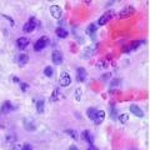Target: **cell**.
I'll return each instance as SVG.
<instances>
[{
	"instance_id": "277c9868",
	"label": "cell",
	"mask_w": 150,
	"mask_h": 150,
	"mask_svg": "<svg viewBox=\"0 0 150 150\" xmlns=\"http://www.w3.org/2000/svg\"><path fill=\"white\" fill-rule=\"evenodd\" d=\"M112 16H114V11H112V10L104 13V14H103V15L100 16V19H99V20H98V25H100V26L105 25L106 23H109V21L111 20V19H112Z\"/></svg>"
},
{
	"instance_id": "2e32d148",
	"label": "cell",
	"mask_w": 150,
	"mask_h": 150,
	"mask_svg": "<svg viewBox=\"0 0 150 150\" xmlns=\"http://www.w3.org/2000/svg\"><path fill=\"white\" fill-rule=\"evenodd\" d=\"M18 62L20 65H25L28 62H29V56H28V54H20L18 58Z\"/></svg>"
},
{
	"instance_id": "e0dca14e",
	"label": "cell",
	"mask_w": 150,
	"mask_h": 150,
	"mask_svg": "<svg viewBox=\"0 0 150 150\" xmlns=\"http://www.w3.org/2000/svg\"><path fill=\"white\" fill-rule=\"evenodd\" d=\"M36 111L39 114H43L44 112V99H39L36 101Z\"/></svg>"
},
{
	"instance_id": "4fadbf2b",
	"label": "cell",
	"mask_w": 150,
	"mask_h": 150,
	"mask_svg": "<svg viewBox=\"0 0 150 150\" xmlns=\"http://www.w3.org/2000/svg\"><path fill=\"white\" fill-rule=\"evenodd\" d=\"M16 45H18V48H20V49H25L26 46L29 45V39H28V38H19L16 40Z\"/></svg>"
},
{
	"instance_id": "603a6c76",
	"label": "cell",
	"mask_w": 150,
	"mask_h": 150,
	"mask_svg": "<svg viewBox=\"0 0 150 150\" xmlns=\"http://www.w3.org/2000/svg\"><path fill=\"white\" fill-rule=\"evenodd\" d=\"M96 109H94V108H89L88 109V111H86V114H88V118L89 119H94V116H95V114H96Z\"/></svg>"
},
{
	"instance_id": "ac0fdd59",
	"label": "cell",
	"mask_w": 150,
	"mask_h": 150,
	"mask_svg": "<svg viewBox=\"0 0 150 150\" xmlns=\"http://www.w3.org/2000/svg\"><path fill=\"white\" fill-rule=\"evenodd\" d=\"M95 33H96V25L95 24H90L86 28V34L88 35L94 36V35H95Z\"/></svg>"
},
{
	"instance_id": "9c48e42d",
	"label": "cell",
	"mask_w": 150,
	"mask_h": 150,
	"mask_svg": "<svg viewBox=\"0 0 150 150\" xmlns=\"http://www.w3.org/2000/svg\"><path fill=\"white\" fill-rule=\"evenodd\" d=\"M50 14L55 19H60L62 15H63V10H62V8H60L59 5H51L50 6Z\"/></svg>"
},
{
	"instance_id": "6da1fadb",
	"label": "cell",
	"mask_w": 150,
	"mask_h": 150,
	"mask_svg": "<svg viewBox=\"0 0 150 150\" xmlns=\"http://www.w3.org/2000/svg\"><path fill=\"white\" fill-rule=\"evenodd\" d=\"M49 43H50L49 38H46V36H41L40 39L35 43V45H34V50H35V51H40V50H43L44 48H46V46L49 45Z\"/></svg>"
},
{
	"instance_id": "d4e9b609",
	"label": "cell",
	"mask_w": 150,
	"mask_h": 150,
	"mask_svg": "<svg viewBox=\"0 0 150 150\" xmlns=\"http://www.w3.org/2000/svg\"><path fill=\"white\" fill-rule=\"evenodd\" d=\"M119 120H120V123L125 124L126 121L129 120V115H128V114H120V115H119Z\"/></svg>"
},
{
	"instance_id": "8992f818",
	"label": "cell",
	"mask_w": 150,
	"mask_h": 150,
	"mask_svg": "<svg viewBox=\"0 0 150 150\" xmlns=\"http://www.w3.org/2000/svg\"><path fill=\"white\" fill-rule=\"evenodd\" d=\"M51 60L55 65H60L63 63V54L60 50H54L53 54H51Z\"/></svg>"
},
{
	"instance_id": "3957f363",
	"label": "cell",
	"mask_w": 150,
	"mask_h": 150,
	"mask_svg": "<svg viewBox=\"0 0 150 150\" xmlns=\"http://www.w3.org/2000/svg\"><path fill=\"white\" fill-rule=\"evenodd\" d=\"M134 13H135V9H134L133 6H131V5H126V6H124V8L120 10L119 18H120V19H126V18H129V16L133 15Z\"/></svg>"
},
{
	"instance_id": "30bf717a",
	"label": "cell",
	"mask_w": 150,
	"mask_h": 150,
	"mask_svg": "<svg viewBox=\"0 0 150 150\" xmlns=\"http://www.w3.org/2000/svg\"><path fill=\"white\" fill-rule=\"evenodd\" d=\"M144 43V41H142V40H137V41H133V43H130L129 45H126V46H124V51L125 53H129V51H133V50H135V49H138L140 45H142Z\"/></svg>"
},
{
	"instance_id": "ba28073f",
	"label": "cell",
	"mask_w": 150,
	"mask_h": 150,
	"mask_svg": "<svg viewBox=\"0 0 150 150\" xmlns=\"http://www.w3.org/2000/svg\"><path fill=\"white\" fill-rule=\"evenodd\" d=\"M104 119H105V111L104 110H98L95 116H94L93 121L95 123V125H100L103 121H104Z\"/></svg>"
},
{
	"instance_id": "7402d4cb",
	"label": "cell",
	"mask_w": 150,
	"mask_h": 150,
	"mask_svg": "<svg viewBox=\"0 0 150 150\" xmlns=\"http://www.w3.org/2000/svg\"><path fill=\"white\" fill-rule=\"evenodd\" d=\"M53 74H54V69L51 68V67H46L44 69V75H45V76L51 78V76H53Z\"/></svg>"
},
{
	"instance_id": "8fae6325",
	"label": "cell",
	"mask_w": 150,
	"mask_h": 150,
	"mask_svg": "<svg viewBox=\"0 0 150 150\" xmlns=\"http://www.w3.org/2000/svg\"><path fill=\"white\" fill-rule=\"evenodd\" d=\"M81 138L85 140L89 145H94V137H93V134L89 130H84L83 131V133H81Z\"/></svg>"
},
{
	"instance_id": "f1b7e54d",
	"label": "cell",
	"mask_w": 150,
	"mask_h": 150,
	"mask_svg": "<svg viewBox=\"0 0 150 150\" xmlns=\"http://www.w3.org/2000/svg\"><path fill=\"white\" fill-rule=\"evenodd\" d=\"M86 150H99V149H98L96 146H94V145H89V148Z\"/></svg>"
},
{
	"instance_id": "7c38bea8",
	"label": "cell",
	"mask_w": 150,
	"mask_h": 150,
	"mask_svg": "<svg viewBox=\"0 0 150 150\" xmlns=\"http://www.w3.org/2000/svg\"><path fill=\"white\" fill-rule=\"evenodd\" d=\"M130 112L133 115H135V116H138V118H143L144 116V111L140 109V106H138V105H130Z\"/></svg>"
},
{
	"instance_id": "484cf974",
	"label": "cell",
	"mask_w": 150,
	"mask_h": 150,
	"mask_svg": "<svg viewBox=\"0 0 150 150\" xmlns=\"http://www.w3.org/2000/svg\"><path fill=\"white\" fill-rule=\"evenodd\" d=\"M81 94H83V91H81V89H80V88H78L76 90H75V99H76L78 101L81 99Z\"/></svg>"
},
{
	"instance_id": "9a60e30c",
	"label": "cell",
	"mask_w": 150,
	"mask_h": 150,
	"mask_svg": "<svg viewBox=\"0 0 150 150\" xmlns=\"http://www.w3.org/2000/svg\"><path fill=\"white\" fill-rule=\"evenodd\" d=\"M24 125H25V129L26 130H31L34 131L35 130V125H34V121H33L31 119H24Z\"/></svg>"
},
{
	"instance_id": "5b68a950",
	"label": "cell",
	"mask_w": 150,
	"mask_h": 150,
	"mask_svg": "<svg viewBox=\"0 0 150 150\" xmlns=\"http://www.w3.org/2000/svg\"><path fill=\"white\" fill-rule=\"evenodd\" d=\"M70 83H71V78H70V75L67 73V71H64L60 74V78H59V84L62 86L64 88H67L70 85Z\"/></svg>"
},
{
	"instance_id": "ffe728a7",
	"label": "cell",
	"mask_w": 150,
	"mask_h": 150,
	"mask_svg": "<svg viewBox=\"0 0 150 150\" xmlns=\"http://www.w3.org/2000/svg\"><path fill=\"white\" fill-rule=\"evenodd\" d=\"M13 104L10 101H5L4 103V105L1 106V111L3 112H8V111H10V110H13V106H11Z\"/></svg>"
},
{
	"instance_id": "cb8c5ba5",
	"label": "cell",
	"mask_w": 150,
	"mask_h": 150,
	"mask_svg": "<svg viewBox=\"0 0 150 150\" xmlns=\"http://www.w3.org/2000/svg\"><path fill=\"white\" fill-rule=\"evenodd\" d=\"M65 133H67V134H69L70 135V137H71L74 140H78L79 139V137H78V133H76V131H75V130H71V129H68V130H65Z\"/></svg>"
},
{
	"instance_id": "52a82bcc",
	"label": "cell",
	"mask_w": 150,
	"mask_h": 150,
	"mask_svg": "<svg viewBox=\"0 0 150 150\" xmlns=\"http://www.w3.org/2000/svg\"><path fill=\"white\" fill-rule=\"evenodd\" d=\"M86 76H88V73L84 68H78L76 69V80L79 83H83L86 80Z\"/></svg>"
},
{
	"instance_id": "44dd1931",
	"label": "cell",
	"mask_w": 150,
	"mask_h": 150,
	"mask_svg": "<svg viewBox=\"0 0 150 150\" xmlns=\"http://www.w3.org/2000/svg\"><path fill=\"white\" fill-rule=\"evenodd\" d=\"M95 50H96V48H86L85 49V51H84V56H85V58H89V56H91L94 53H95Z\"/></svg>"
},
{
	"instance_id": "83f0119b",
	"label": "cell",
	"mask_w": 150,
	"mask_h": 150,
	"mask_svg": "<svg viewBox=\"0 0 150 150\" xmlns=\"http://www.w3.org/2000/svg\"><path fill=\"white\" fill-rule=\"evenodd\" d=\"M23 150H33L30 144H24V148H23Z\"/></svg>"
},
{
	"instance_id": "7a4b0ae2",
	"label": "cell",
	"mask_w": 150,
	"mask_h": 150,
	"mask_svg": "<svg viewBox=\"0 0 150 150\" xmlns=\"http://www.w3.org/2000/svg\"><path fill=\"white\" fill-rule=\"evenodd\" d=\"M36 25H38V20H36V19L35 18H30L29 20L25 23L24 28H23V30H24V33H31V31L35 30Z\"/></svg>"
},
{
	"instance_id": "4316f807",
	"label": "cell",
	"mask_w": 150,
	"mask_h": 150,
	"mask_svg": "<svg viewBox=\"0 0 150 150\" xmlns=\"http://www.w3.org/2000/svg\"><path fill=\"white\" fill-rule=\"evenodd\" d=\"M20 88H21V90H23V91H26V90H28V88H29V85H28L26 83H21V84H20Z\"/></svg>"
},
{
	"instance_id": "5bb4252c",
	"label": "cell",
	"mask_w": 150,
	"mask_h": 150,
	"mask_svg": "<svg viewBox=\"0 0 150 150\" xmlns=\"http://www.w3.org/2000/svg\"><path fill=\"white\" fill-rule=\"evenodd\" d=\"M55 34L58 35L59 38H62V39H64V38H67V36L69 35V33H68V30H65L64 28H58V29L55 30Z\"/></svg>"
},
{
	"instance_id": "d6986e66",
	"label": "cell",
	"mask_w": 150,
	"mask_h": 150,
	"mask_svg": "<svg viewBox=\"0 0 150 150\" xmlns=\"http://www.w3.org/2000/svg\"><path fill=\"white\" fill-rule=\"evenodd\" d=\"M59 99H60V90L59 89H54V91L50 96V100L51 101H58Z\"/></svg>"
},
{
	"instance_id": "f546056e",
	"label": "cell",
	"mask_w": 150,
	"mask_h": 150,
	"mask_svg": "<svg viewBox=\"0 0 150 150\" xmlns=\"http://www.w3.org/2000/svg\"><path fill=\"white\" fill-rule=\"evenodd\" d=\"M69 150H79V149H78L76 146H75V145H71V146L69 148Z\"/></svg>"
}]
</instances>
